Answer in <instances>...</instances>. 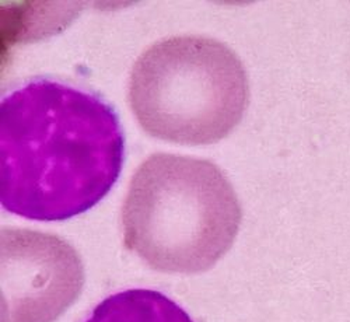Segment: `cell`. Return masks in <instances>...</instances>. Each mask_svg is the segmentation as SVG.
Here are the masks:
<instances>
[{
  "label": "cell",
  "mask_w": 350,
  "mask_h": 322,
  "mask_svg": "<svg viewBox=\"0 0 350 322\" xmlns=\"http://www.w3.org/2000/svg\"><path fill=\"white\" fill-rule=\"evenodd\" d=\"M124 157L120 116L96 93L40 77L0 103V200L13 215L62 222L90 211Z\"/></svg>",
  "instance_id": "cell-1"
},
{
  "label": "cell",
  "mask_w": 350,
  "mask_h": 322,
  "mask_svg": "<svg viewBox=\"0 0 350 322\" xmlns=\"http://www.w3.org/2000/svg\"><path fill=\"white\" fill-rule=\"evenodd\" d=\"M237 193L212 161L156 153L135 171L122 206L124 244L164 273H202L236 241Z\"/></svg>",
  "instance_id": "cell-2"
},
{
  "label": "cell",
  "mask_w": 350,
  "mask_h": 322,
  "mask_svg": "<svg viewBox=\"0 0 350 322\" xmlns=\"http://www.w3.org/2000/svg\"><path fill=\"white\" fill-rule=\"evenodd\" d=\"M250 84L237 53L200 36L160 40L133 65L129 104L146 133L180 144H212L247 111Z\"/></svg>",
  "instance_id": "cell-3"
},
{
  "label": "cell",
  "mask_w": 350,
  "mask_h": 322,
  "mask_svg": "<svg viewBox=\"0 0 350 322\" xmlns=\"http://www.w3.org/2000/svg\"><path fill=\"white\" fill-rule=\"evenodd\" d=\"M84 284L76 250L55 234L2 230L3 322H55Z\"/></svg>",
  "instance_id": "cell-4"
},
{
  "label": "cell",
  "mask_w": 350,
  "mask_h": 322,
  "mask_svg": "<svg viewBox=\"0 0 350 322\" xmlns=\"http://www.w3.org/2000/svg\"><path fill=\"white\" fill-rule=\"evenodd\" d=\"M84 322H195L174 300L156 290L131 289L103 300Z\"/></svg>",
  "instance_id": "cell-5"
}]
</instances>
